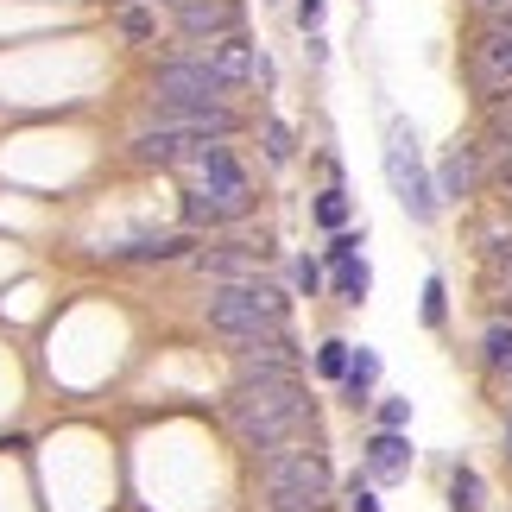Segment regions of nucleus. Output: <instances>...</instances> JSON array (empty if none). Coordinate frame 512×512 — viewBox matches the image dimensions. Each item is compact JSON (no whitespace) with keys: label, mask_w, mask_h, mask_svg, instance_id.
Returning a JSON list of instances; mask_svg holds the SVG:
<instances>
[{"label":"nucleus","mask_w":512,"mask_h":512,"mask_svg":"<svg viewBox=\"0 0 512 512\" xmlns=\"http://www.w3.org/2000/svg\"><path fill=\"white\" fill-rule=\"evenodd\" d=\"M209 329L228 342H253V336H272L285 329V291L266 285V279H234V285H215L209 291Z\"/></svg>","instance_id":"nucleus-2"},{"label":"nucleus","mask_w":512,"mask_h":512,"mask_svg":"<svg viewBox=\"0 0 512 512\" xmlns=\"http://www.w3.org/2000/svg\"><path fill=\"white\" fill-rule=\"evenodd\" d=\"M506 456H512V418H506Z\"/></svg>","instance_id":"nucleus-33"},{"label":"nucleus","mask_w":512,"mask_h":512,"mask_svg":"<svg viewBox=\"0 0 512 512\" xmlns=\"http://www.w3.org/2000/svg\"><path fill=\"white\" fill-rule=\"evenodd\" d=\"M481 348H487V367L512 373V323H494V329L481 336Z\"/></svg>","instance_id":"nucleus-19"},{"label":"nucleus","mask_w":512,"mask_h":512,"mask_svg":"<svg viewBox=\"0 0 512 512\" xmlns=\"http://www.w3.org/2000/svg\"><path fill=\"white\" fill-rule=\"evenodd\" d=\"M475 7H487V13H500V7H506V0H475Z\"/></svg>","instance_id":"nucleus-32"},{"label":"nucleus","mask_w":512,"mask_h":512,"mask_svg":"<svg viewBox=\"0 0 512 512\" xmlns=\"http://www.w3.org/2000/svg\"><path fill=\"white\" fill-rule=\"evenodd\" d=\"M367 468H373L380 481H399L405 468H411V443L399 437V430H380V437L367 443Z\"/></svg>","instance_id":"nucleus-14"},{"label":"nucleus","mask_w":512,"mask_h":512,"mask_svg":"<svg viewBox=\"0 0 512 512\" xmlns=\"http://www.w3.org/2000/svg\"><path fill=\"white\" fill-rule=\"evenodd\" d=\"M222 411H228L234 437L247 449H260V462L317 437V418H310V399H304L298 373H285V380H234Z\"/></svg>","instance_id":"nucleus-1"},{"label":"nucleus","mask_w":512,"mask_h":512,"mask_svg":"<svg viewBox=\"0 0 512 512\" xmlns=\"http://www.w3.org/2000/svg\"><path fill=\"white\" fill-rule=\"evenodd\" d=\"M317 222H323V228H342V222H348V196H342V190H323V196H317Z\"/></svg>","instance_id":"nucleus-22"},{"label":"nucleus","mask_w":512,"mask_h":512,"mask_svg":"<svg viewBox=\"0 0 512 512\" xmlns=\"http://www.w3.org/2000/svg\"><path fill=\"white\" fill-rule=\"evenodd\" d=\"M424 323H430V329L443 323V279H430V285H424Z\"/></svg>","instance_id":"nucleus-27"},{"label":"nucleus","mask_w":512,"mask_h":512,"mask_svg":"<svg viewBox=\"0 0 512 512\" xmlns=\"http://www.w3.org/2000/svg\"><path fill=\"white\" fill-rule=\"evenodd\" d=\"M348 354H354L348 342H323L317 348V373H323V380H342V373H348Z\"/></svg>","instance_id":"nucleus-20"},{"label":"nucleus","mask_w":512,"mask_h":512,"mask_svg":"<svg viewBox=\"0 0 512 512\" xmlns=\"http://www.w3.org/2000/svg\"><path fill=\"white\" fill-rule=\"evenodd\" d=\"M506 298H512V291H506Z\"/></svg>","instance_id":"nucleus-34"},{"label":"nucleus","mask_w":512,"mask_h":512,"mask_svg":"<svg viewBox=\"0 0 512 512\" xmlns=\"http://www.w3.org/2000/svg\"><path fill=\"white\" fill-rule=\"evenodd\" d=\"M298 26H304V32L323 26V0H298Z\"/></svg>","instance_id":"nucleus-29"},{"label":"nucleus","mask_w":512,"mask_h":512,"mask_svg":"<svg viewBox=\"0 0 512 512\" xmlns=\"http://www.w3.org/2000/svg\"><path fill=\"white\" fill-rule=\"evenodd\" d=\"M475 177H481V165H475V146H456V152L443 159V171H437V196H456V203H462V196L475 190Z\"/></svg>","instance_id":"nucleus-16"},{"label":"nucleus","mask_w":512,"mask_h":512,"mask_svg":"<svg viewBox=\"0 0 512 512\" xmlns=\"http://www.w3.org/2000/svg\"><path fill=\"white\" fill-rule=\"evenodd\" d=\"M411 424V399H386L380 405V430H405Z\"/></svg>","instance_id":"nucleus-24"},{"label":"nucleus","mask_w":512,"mask_h":512,"mask_svg":"<svg viewBox=\"0 0 512 512\" xmlns=\"http://www.w3.org/2000/svg\"><path fill=\"white\" fill-rule=\"evenodd\" d=\"M190 266L203 272L215 285H234V279H266V241H247V234H234L222 247H196Z\"/></svg>","instance_id":"nucleus-6"},{"label":"nucleus","mask_w":512,"mask_h":512,"mask_svg":"<svg viewBox=\"0 0 512 512\" xmlns=\"http://www.w3.org/2000/svg\"><path fill=\"white\" fill-rule=\"evenodd\" d=\"M373 380H380V354H373V348H354L348 354V373H342V399L361 411L373 399Z\"/></svg>","instance_id":"nucleus-15"},{"label":"nucleus","mask_w":512,"mask_h":512,"mask_svg":"<svg viewBox=\"0 0 512 512\" xmlns=\"http://www.w3.org/2000/svg\"><path fill=\"white\" fill-rule=\"evenodd\" d=\"M253 209V190H209V184H196L184 196V222L190 228H228V222H241V215Z\"/></svg>","instance_id":"nucleus-10"},{"label":"nucleus","mask_w":512,"mask_h":512,"mask_svg":"<svg viewBox=\"0 0 512 512\" xmlns=\"http://www.w3.org/2000/svg\"><path fill=\"white\" fill-rule=\"evenodd\" d=\"M386 177H392V196L405 203L411 222H437V184L424 177V165H418V133H411L405 121L386 127Z\"/></svg>","instance_id":"nucleus-5"},{"label":"nucleus","mask_w":512,"mask_h":512,"mask_svg":"<svg viewBox=\"0 0 512 512\" xmlns=\"http://www.w3.org/2000/svg\"><path fill=\"white\" fill-rule=\"evenodd\" d=\"M323 512H329V506H323Z\"/></svg>","instance_id":"nucleus-35"},{"label":"nucleus","mask_w":512,"mask_h":512,"mask_svg":"<svg viewBox=\"0 0 512 512\" xmlns=\"http://www.w3.org/2000/svg\"><path fill=\"white\" fill-rule=\"evenodd\" d=\"M184 171L196 177V184H209V190H241V184H247V171H241V159H234L228 140H203Z\"/></svg>","instance_id":"nucleus-12"},{"label":"nucleus","mask_w":512,"mask_h":512,"mask_svg":"<svg viewBox=\"0 0 512 512\" xmlns=\"http://www.w3.org/2000/svg\"><path fill=\"white\" fill-rule=\"evenodd\" d=\"M260 487H266V506H272V512H323L336 475H329V462H323L310 443H298V449H279V456H266Z\"/></svg>","instance_id":"nucleus-3"},{"label":"nucleus","mask_w":512,"mask_h":512,"mask_svg":"<svg viewBox=\"0 0 512 512\" xmlns=\"http://www.w3.org/2000/svg\"><path fill=\"white\" fill-rule=\"evenodd\" d=\"M354 247H361V234H336V241H329V260L348 266V260H354Z\"/></svg>","instance_id":"nucleus-28"},{"label":"nucleus","mask_w":512,"mask_h":512,"mask_svg":"<svg viewBox=\"0 0 512 512\" xmlns=\"http://www.w3.org/2000/svg\"><path fill=\"white\" fill-rule=\"evenodd\" d=\"M152 89H177V95H215V102H228V95H234V83H228V76H215V70L203 64V57H196V51L184 45V38H177V51L165 57L159 70H152Z\"/></svg>","instance_id":"nucleus-7"},{"label":"nucleus","mask_w":512,"mask_h":512,"mask_svg":"<svg viewBox=\"0 0 512 512\" xmlns=\"http://www.w3.org/2000/svg\"><path fill=\"white\" fill-rule=\"evenodd\" d=\"M348 512H380V500H373V487H367L361 475L348 481Z\"/></svg>","instance_id":"nucleus-25"},{"label":"nucleus","mask_w":512,"mask_h":512,"mask_svg":"<svg viewBox=\"0 0 512 512\" xmlns=\"http://www.w3.org/2000/svg\"><path fill=\"white\" fill-rule=\"evenodd\" d=\"M481 76L487 89H512V26H494V38L481 45Z\"/></svg>","instance_id":"nucleus-17"},{"label":"nucleus","mask_w":512,"mask_h":512,"mask_svg":"<svg viewBox=\"0 0 512 512\" xmlns=\"http://www.w3.org/2000/svg\"><path fill=\"white\" fill-rule=\"evenodd\" d=\"M121 32H127V38H152V13H146V7H127V13H121Z\"/></svg>","instance_id":"nucleus-26"},{"label":"nucleus","mask_w":512,"mask_h":512,"mask_svg":"<svg viewBox=\"0 0 512 512\" xmlns=\"http://www.w3.org/2000/svg\"><path fill=\"white\" fill-rule=\"evenodd\" d=\"M367 285H373L367 260H348V266H342V298H348V304H361V298H367Z\"/></svg>","instance_id":"nucleus-21"},{"label":"nucleus","mask_w":512,"mask_h":512,"mask_svg":"<svg viewBox=\"0 0 512 512\" xmlns=\"http://www.w3.org/2000/svg\"><path fill=\"white\" fill-rule=\"evenodd\" d=\"M449 506H456V512H481V475H475V468H456V475H449Z\"/></svg>","instance_id":"nucleus-18"},{"label":"nucleus","mask_w":512,"mask_h":512,"mask_svg":"<svg viewBox=\"0 0 512 512\" xmlns=\"http://www.w3.org/2000/svg\"><path fill=\"white\" fill-rule=\"evenodd\" d=\"M196 241L190 234H140V241L114 247V260H190Z\"/></svg>","instance_id":"nucleus-13"},{"label":"nucleus","mask_w":512,"mask_h":512,"mask_svg":"<svg viewBox=\"0 0 512 512\" xmlns=\"http://www.w3.org/2000/svg\"><path fill=\"white\" fill-rule=\"evenodd\" d=\"M266 159H272V165H285V159H291V127H279V121L266 127Z\"/></svg>","instance_id":"nucleus-23"},{"label":"nucleus","mask_w":512,"mask_h":512,"mask_svg":"<svg viewBox=\"0 0 512 512\" xmlns=\"http://www.w3.org/2000/svg\"><path fill=\"white\" fill-rule=\"evenodd\" d=\"M494 26H512V0H506V7H500V13H494Z\"/></svg>","instance_id":"nucleus-31"},{"label":"nucleus","mask_w":512,"mask_h":512,"mask_svg":"<svg viewBox=\"0 0 512 512\" xmlns=\"http://www.w3.org/2000/svg\"><path fill=\"white\" fill-rule=\"evenodd\" d=\"M285 373H298V348H291L285 329L241 342V380H285Z\"/></svg>","instance_id":"nucleus-11"},{"label":"nucleus","mask_w":512,"mask_h":512,"mask_svg":"<svg viewBox=\"0 0 512 512\" xmlns=\"http://www.w3.org/2000/svg\"><path fill=\"white\" fill-rule=\"evenodd\" d=\"M196 146H203L196 133H184V127H159V121L133 133V159H140V165H165V171H184V165L196 159Z\"/></svg>","instance_id":"nucleus-9"},{"label":"nucleus","mask_w":512,"mask_h":512,"mask_svg":"<svg viewBox=\"0 0 512 512\" xmlns=\"http://www.w3.org/2000/svg\"><path fill=\"white\" fill-rule=\"evenodd\" d=\"M177 38H228L241 32V7L234 0H171Z\"/></svg>","instance_id":"nucleus-8"},{"label":"nucleus","mask_w":512,"mask_h":512,"mask_svg":"<svg viewBox=\"0 0 512 512\" xmlns=\"http://www.w3.org/2000/svg\"><path fill=\"white\" fill-rule=\"evenodd\" d=\"M298 285L317 291V285H323V266H317V260H298Z\"/></svg>","instance_id":"nucleus-30"},{"label":"nucleus","mask_w":512,"mask_h":512,"mask_svg":"<svg viewBox=\"0 0 512 512\" xmlns=\"http://www.w3.org/2000/svg\"><path fill=\"white\" fill-rule=\"evenodd\" d=\"M146 121L184 127V133H196V140H234V133H241V114H234L228 102H215V95H177V89H152Z\"/></svg>","instance_id":"nucleus-4"}]
</instances>
